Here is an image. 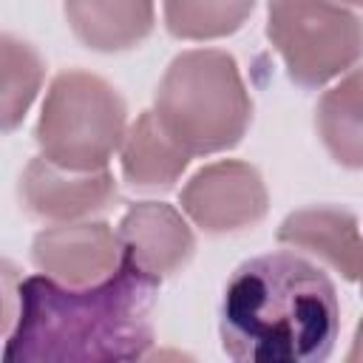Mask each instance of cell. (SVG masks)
Returning a JSON list of instances; mask_svg holds the SVG:
<instances>
[{"mask_svg":"<svg viewBox=\"0 0 363 363\" xmlns=\"http://www.w3.org/2000/svg\"><path fill=\"white\" fill-rule=\"evenodd\" d=\"M159 284L128 258L108 281L91 286H65L43 272L20 278L3 360L108 363L147 357Z\"/></svg>","mask_w":363,"mask_h":363,"instance_id":"obj_1","label":"cell"},{"mask_svg":"<svg viewBox=\"0 0 363 363\" xmlns=\"http://www.w3.org/2000/svg\"><path fill=\"white\" fill-rule=\"evenodd\" d=\"M340 332V303L329 275L286 250L235 267L224 286L218 335L238 363H320Z\"/></svg>","mask_w":363,"mask_h":363,"instance_id":"obj_2","label":"cell"},{"mask_svg":"<svg viewBox=\"0 0 363 363\" xmlns=\"http://www.w3.org/2000/svg\"><path fill=\"white\" fill-rule=\"evenodd\" d=\"M150 111L187 156H213L247 136L252 96L233 54L190 48L164 68Z\"/></svg>","mask_w":363,"mask_h":363,"instance_id":"obj_3","label":"cell"},{"mask_svg":"<svg viewBox=\"0 0 363 363\" xmlns=\"http://www.w3.org/2000/svg\"><path fill=\"white\" fill-rule=\"evenodd\" d=\"M128 130L122 94L99 74L60 71L34 125L40 153L68 170H105Z\"/></svg>","mask_w":363,"mask_h":363,"instance_id":"obj_4","label":"cell"},{"mask_svg":"<svg viewBox=\"0 0 363 363\" xmlns=\"http://www.w3.org/2000/svg\"><path fill=\"white\" fill-rule=\"evenodd\" d=\"M267 40L286 77L306 91L340 79L363 60V20L337 0H267Z\"/></svg>","mask_w":363,"mask_h":363,"instance_id":"obj_5","label":"cell"},{"mask_svg":"<svg viewBox=\"0 0 363 363\" xmlns=\"http://www.w3.org/2000/svg\"><path fill=\"white\" fill-rule=\"evenodd\" d=\"M182 213L210 235L255 227L269 210L267 184L250 162L221 159L196 170L179 193Z\"/></svg>","mask_w":363,"mask_h":363,"instance_id":"obj_6","label":"cell"},{"mask_svg":"<svg viewBox=\"0 0 363 363\" xmlns=\"http://www.w3.org/2000/svg\"><path fill=\"white\" fill-rule=\"evenodd\" d=\"M125 261L119 233L105 221H62L40 230L31 241V264L65 286L108 281Z\"/></svg>","mask_w":363,"mask_h":363,"instance_id":"obj_7","label":"cell"},{"mask_svg":"<svg viewBox=\"0 0 363 363\" xmlns=\"http://www.w3.org/2000/svg\"><path fill=\"white\" fill-rule=\"evenodd\" d=\"M20 207L37 221H82L105 210L116 199L113 173L105 170H68L43 153L34 156L20 173Z\"/></svg>","mask_w":363,"mask_h":363,"instance_id":"obj_8","label":"cell"},{"mask_svg":"<svg viewBox=\"0 0 363 363\" xmlns=\"http://www.w3.org/2000/svg\"><path fill=\"white\" fill-rule=\"evenodd\" d=\"M190 218L164 201H136L119 218L122 252L130 264L153 278L176 275L196 252V235Z\"/></svg>","mask_w":363,"mask_h":363,"instance_id":"obj_9","label":"cell"},{"mask_svg":"<svg viewBox=\"0 0 363 363\" xmlns=\"http://www.w3.org/2000/svg\"><path fill=\"white\" fill-rule=\"evenodd\" d=\"M275 238L289 250H301L323 261L346 281H357L363 235L354 213L329 204L301 207L278 224Z\"/></svg>","mask_w":363,"mask_h":363,"instance_id":"obj_10","label":"cell"},{"mask_svg":"<svg viewBox=\"0 0 363 363\" xmlns=\"http://www.w3.org/2000/svg\"><path fill=\"white\" fill-rule=\"evenodd\" d=\"M62 14L77 43L99 54L130 51L156 26L153 0H65Z\"/></svg>","mask_w":363,"mask_h":363,"instance_id":"obj_11","label":"cell"},{"mask_svg":"<svg viewBox=\"0 0 363 363\" xmlns=\"http://www.w3.org/2000/svg\"><path fill=\"white\" fill-rule=\"evenodd\" d=\"M315 130L335 164L363 170V65L346 71L320 94Z\"/></svg>","mask_w":363,"mask_h":363,"instance_id":"obj_12","label":"cell"},{"mask_svg":"<svg viewBox=\"0 0 363 363\" xmlns=\"http://www.w3.org/2000/svg\"><path fill=\"white\" fill-rule=\"evenodd\" d=\"M187 156L159 125L153 111H142L125 130L119 164L128 184L139 190H167L187 170Z\"/></svg>","mask_w":363,"mask_h":363,"instance_id":"obj_13","label":"cell"},{"mask_svg":"<svg viewBox=\"0 0 363 363\" xmlns=\"http://www.w3.org/2000/svg\"><path fill=\"white\" fill-rule=\"evenodd\" d=\"M255 0H162V20L170 37L187 43L224 40L244 28Z\"/></svg>","mask_w":363,"mask_h":363,"instance_id":"obj_14","label":"cell"},{"mask_svg":"<svg viewBox=\"0 0 363 363\" xmlns=\"http://www.w3.org/2000/svg\"><path fill=\"white\" fill-rule=\"evenodd\" d=\"M0 74H3V94H0V125L6 133H11L28 113L31 102L37 99L45 77V62L40 51L14 37L3 34L0 37Z\"/></svg>","mask_w":363,"mask_h":363,"instance_id":"obj_15","label":"cell"},{"mask_svg":"<svg viewBox=\"0 0 363 363\" xmlns=\"http://www.w3.org/2000/svg\"><path fill=\"white\" fill-rule=\"evenodd\" d=\"M346 360H349V363H363V318H360V323H357V329H354L352 349H349Z\"/></svg>","mask_w":363,"mask_h":363,"instance_id":"obj_16","label":"cell"},{"mask_svg":"<svg viewBox=\"0 0 363 363\" xmlns=\"http://www.w3.org/2000/svg\"><path fill=\"white\" fill-rule=\"evenodd\" d=\"M337 3H343V6H349V9H360V11H363V0H337Z\"/></svg>","mask_w":363,"mask_h":363,"instance_id":"obj_17","label":"cell"},{"mask_svg":"<svg viewBox=\"0 0 363 363\" xmlns=\"http://www.w3.org/2000/svg\"><path fill=\"white\" fill-rule=\"evenodd\" d=\"M357 284H360V292H363V250H360V267H357Z\"/></svg>","mask_w":363,"mask_h":363,"instance_id":"obj_18","label":"cell"}]
</instances>
